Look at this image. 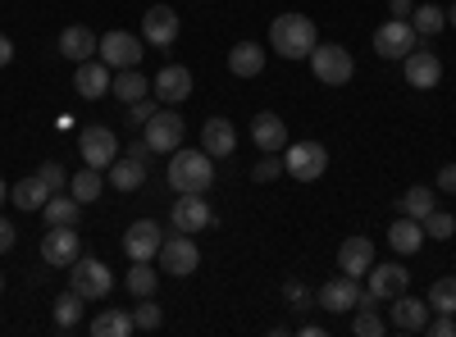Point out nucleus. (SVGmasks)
<instances>
[{"mask_svg": "<svg viewBox=\"0 0 456 337\" xmlns=\"http://www.w3.org/2000/svg\"><path fill=\"white\" fill-rule=\"evenodd\" d=\"M0 292H5V274H0Z\"/></svg>", "mask_w": 456, "mask_h": 337, "instance_id": "53", "label": "nucleus"}, {"mask_svg": "<svg viewBox=\"0 0 456 337\" xmlns=\"http://www.w3.org/2000/svg\"><path fill=\"white\" fill-rule=\"evenodd\" d=\"M146 182V164L124 156V160H114L110 164V187H119V192H137V187Z\"/></svg>", "mask_w": 456, "mask_h": 337, "instance_id": "32", "label": "nucleus"}, {"mask_svg": "<svg viewBox=\"0 0 456 337\" xmlns=\"http://www.w3.org/2000/svg\"><path fill=\"white\" fill-rule=\"evenodd\" d=\"M397 210L406 219H425L429 210H438V192H434V187H411V192L397 201Z\"/></svg>", "mask_w": 456, "mask_h": 337, "instance_id": "34", "label": "nucleus"}, {"mask_svg": "<svg viewBox=\"0 0 456 337\" xmlns=\"http://www.w3.org/2000/svg\"><path fill=\"white\" fill-rule=\"evenodd\" d=\"M361 301V283L352 274H342V278H329L320 292H315V306L329 310V315H352Z\"/></svg>", "mask_w": 456, "mask_h": 337, "instance_id": "14", "label": "nucleus"}, {"mask_svg": "<svg viewBox=\"0 0 456 337\" xmlns=\"http://www.w3.org/2000/svg\"><path fill=\"white\" fill-rule=\"evenodd\" d=\"M365 278H370L374 301H393V296H402V292H406L411 269H402V265H379V260H374V269H370Z\"/></svg>", "mask_w": 456, "mask_h": 337, "instance_id": "22", "label": "nucleus"}, {"mask_svg": "<svg viewBox=\"0 0 456 337\" xmlns=\"http://www.w3.org/2000/svg\"><path fill=\"white\" fill-rule=\"evenodd\" d=\"M42 214H46V229H60V223H78V201L51 192V201L42 205Z\"/></svg>", "mask_w": 456, "mask_h": 337, "instance_id": "36", "label": "nucleus"}, {"mask_svg": "<svg viewBox=\"0 0 456 337\" xmlns=\"http://www.w3.org/2000/svg\"><path fill=\"white\" fill-rule=\"evenodd\" d=\"M352 333L356 337H384V319H379L374 306H356L352 310Z\"/></svg>", "mask_w": 456, "mask_h": 337, "instance_id": "39", "label": "nucleus"}, {"mask_svg": "<svg viewBox=\"0 0 456 337\" xmlns=\"http://www.w3.org/2000/svg\"><path fill=\"white\" fill-rule=\"evenodd\" d=\"M425 242H429V237H425V223H420V219H406V214H402L393 229H388V246H393L397 255H415Z\"/></svg>", "mask_w": 456, "mask_h": 337, "instance_id": "26", "label": "nucleus"}, {"mask_svg": "<svg viewBox=\"0 0 456 337\" xmlns=\"http://www.w3.org/2000/svg\"><path fill=\"white\" fill-rule=\"evenodd\" d=\"M160 242H165V233H160V223H156V219H137L133 229L124 233V251H128V260H156V255H160Z\"/></svg>", "mask_w": 456, "mask_h": 337, "instance_id": "17", "label": "nucleus"}, {"mask_svg": "<svg viewBox=\"0 0 456 337\" xmlns=\"http://www.w3.org/2000/svg\"><path fill=\"white\" fill-rule=\"evenodd\" d=\"M156 283H160L156 260H133V269L124 274V287H128L133 296H156Z\"/></svg>", "mask_w": 456, "mask_h": 337, "instance_id": "31", "label": "nucleus"}, {"mask_svg": "<svg viewBox=\"0 0 456 337\" xmlns=\"http://www.w3.org/2000/svg\"><path fill=\"white\" fill-rule=\"evenodd\" d=\"M87 333L92 337H128V333H137V324H133V310H101L87 324Z\"/></svg>", "mask_w": 456, "mask_h": 337, "instance_id": "29", "label": "nucleus"}, {"mask_svg": "<svg viewBox=\"0 0 456 337\" xmlns=\"http://www.w3.org/2000/svg\"><path fill=\"white\" fill-rule=\"evenodd\" d=\"M151 92H156V100L165 105H178L192 96V68H183V64H165L156 73V83H151Z\"/></svg>", "mask_w": 456, "mask_h": 337, "instance_id": "18", "label": "nucleus"}, {"mask_svg": "<svg viewBox=\"0 0 456 337\" xmlns=\"http://www.w3.org/2000/svg\"><path fill=\"white\" fill-rule=\"evenodd\" d=\"M110 83H114V68H110L105 60H83L78 73H73V92H78L83 100L110 96Z\"/></svg>", "mask_w": 456, "mask_h": 337, "instance_id": "16", "label": "nucleus"}, {"mask_svg": "<svg viewBox=\"0 0 456 337\" xmlns=\"http://www.w3.org/2000/svg\"><path fill=\"white\" fill-rule=\"evenodd\" d=\"M201 151L210 156V160H228L238 151V132H233V124L228 119H206L201 124Z\"/></svg>", "mask_w": 456, "mask_h": 337, "instance_id": "20", "label": "nucleus"}, {"mask_svg": "<svg viewBox=\"0 0 456 337\" xmlns=\"http://www.w3.org/2000/svg\"><path fill=\"white\" fill-rule=\"evenodd\" d=\"M311 73H315L324 87H347L352 73H356V60H352L347 46L329 42V46H315V51H311Z\"/></svg>", "mask_w": 456, "mask_h": 337, "instance_id": "4", "label": "nucleus"}, {"mask_svg": "<svg viewBox=\"0 0 456 337\" xmlns=\"http://www.w3.org/2000/svg\"><path fill=\"white\" fill-rule=\"evenodd\" d=\"M420 42H425V36L411 28V19H388V23L374 28V51L384 55V60H406Z\"/></svg>", "mask_w": 456, "mask_h": 337, "instance_id": "7", "label": "nucleus"}, {"mask_svg": "<svg viewBox=\"0 0 456 337\" xmlns=\"http://www.w3.org/2000/svg\"><path fill=\"white\" fill-rule=\"evenodd\" d=\"M402 68H406V87H415V92H434V87L443 83V60H438L425 42L402 60Z\"/></svg>", "mask_w": 456, "mask_h": 337, "instance_id": "12", "label": "nucleus"}, {"mask_svg": "<svg viewBox=\"0 0 456 337\" xmlns=\"http://www.w3.org/2000/svg\"><path fill=\"white\" fill-rule=\"evenodd\" d=\"M10 60H14V42H10V36H5V32H0V68H5Z\"/></svg>", "mask_w": 456, "mask_h": 337, "instance_id": "49", "label": "nucleus"}, {"mask_svg": "<svg viewBox=\"0 0 456 337\" xmlns=\"http://www.w3.org/2000/svg\"><path fill=\"white\" fill-rule=\"evenodd\" d=\"M338 269L352 274V278H365L374 269V242L370 237H347L338 246Z\"/></svg>", "mask_w": 456, "mask_h": 337, "instance_id": "21", "label": "nucleus"}, {"mask_svg": "<svg viewBox=\"0 0 456 337\" xmlns=\"http://www.w3.org/2000/svg\"><path fill=\"white\" fill-rule=\"evenodd\" d=\"M279 173H283V160H274V151H265V160L251 164V178H256V182H274Z\"/></svg>", "mask_w": 456, "mask_h": 337, "instance_id": "42", "label": "nucleus"}, {"mask_svg": "<svg viewBox=\"0 0 456 337\" xmlns=\"http://www.w3.org/2000/svg\"><path fill=\"white\" fill-rule=\"evenodd\" d=\"M329 169V151L320 141H288L283 146V173H292L297 182H315Z\"/></svg>", "mask_w": 456, "mask_h": 337, "instance_id": "5", "label": "nucleus"}, {"mask_svg": "<svg viewBox=\"0 0 456 337\" xmlns=\"http://www.w3.org/2000/svg\"><path fill=\"white\" fill-rule=\"evenodd\" d=\"M96 51H101V36H96L92 28H83V23H69V28L60 32V55H64V60L83 64V60H96Z\"/></svg>", "mask_w": 456, "mask_h": 337, "instance_id": "19", "label": "nucleus"}, {"mask_svg": "<svg viewBox=\"0 0 456 337\" xmlns=\"http://www.w3.org/2000/svg\"><path fill=\"white\" fill-rule=\"evenodd\" d=\"M78 151H83V164L110 169L114 160H119V137H114L105 124H92V128L78 132Z\"/></svg>", "mask_w": 456, "mask_h": 337, "instance_id": "9", "label": "nucleus"}, {"mask_svg": "<svg viewBox=\"0 0 456 337\" xmlns=\"http://www.w3.org/2000/svg\"><path fill=\"white\" fill-rule=\"evenodd\" d=\"M14 242H19V229H14V223H10L5 214H0V255L14 251Z\"/></svg>", "mask_w": 456, "mask_h": 337, "instance_id": "46", "label": "nucleus"}, {"mask_svg": "<svg viewBox=\"0 0 456 337\" xmlns=\"http://www.w3.org/2000/svg\"><path fill=\"white\" fill-rule=\"evenodd\" d=\"M197 265H201V251H197V242L187 233H174V237L160 242V269L165 274L187 278V274H197Z\"/></svg>", "mask_w": 456, "mask_h": 337, "instance_id": "10", "label": "nucleus"}, {"mask_svg": "<svg viewBox=\"0 0 456 337\" xmlns=\"http://www.w3.org/2000/svg\"><path fill=\"white\" fill-rule=\"evenodd\" d=\"M151 115H156V100H151V96H142V100L128 105V124H133V128H146Z\"/></svg>", "mask_w": 456, "mask_h": 337, "instance_id": "43", "label": "nucleus"}, {"mask_svg": "<svg viewBox=\"0 0 456 337\" xmlns=\"http://www.w3.org/2000/svg\"><path fill=\"white\" fill-rule=\"evenodd\" d=\"M142 42L156 46V51L174 46V42H178V14H174L169 5H151V10L142 14Z\"/></svg>", "mask_w": 456, "mask_h": 337, "instance_id": "15", "label": "nucleus"}, {"mask_svg": "<svg viewBox=\"0 0 456 337\" xmlns=\"http://www.w3.org/2000/svg\"><path fill=\"white\" fill-rule=\"evenodd\" d=\"M228 73H233V78H256V73H265V46L260 42H238L233 51H228Z\"/></svg>", "mask_w": 456, "mask_h": 337, "instance_id": "25", "label": "nucleus"}, {"mask_svg": "<svg viewBox=\"0 0 456 337\" xmlns=\"http://www.w3.org/2000/svg\"><path fill=\"white\" fill-rule=\"evenodd\" d=\"M447 23H452V28H456V5H452V10H447Z\"/></svg>", "mask_w": 456, "mask_h": 337, "instance_id": "52", "label": "nucleus"}, {"mask_svg": "<svg viewBox=\"0 0 456 337\" xmlns=\"http://www.w3.org/2000/svg\"><path fill=\"white\" fill-rule=\"evenodd\" d=\"M69 287H73V292H83V301H105V296L114 292V274H110L105 260H96V255H78V260L69 265Z\"/></svg>", "mask_w": 456, "mask_h": 337, "instance_id": "3", "label": "nucleus"}, {"mask_svg": "<svg viewBox=\"0 0 456 337\" xmlns=\"http://www.w3.org/2000/svg\"><path fill=\"white\" fill-rule=\"evenodd\" d=\"M101 187H105V178H101V169H92V164H83L78 173L69 178V197L78 201V205H92L96 197H101Z\"/></svg>", "mask_w": 456, "mask_h": 337, "instance_id": "30", "label": "nucleus"}, {"mask_svg": "<svg viewBox=\"0 0 456 337\" xmlns=\"http://www.w3.org/2000/svg\"><path fill=\"white\" fill-rule=\"evenodd\" d=\"M388 10H393V19H411V0H388Z\"/></svg>", "mask_w": 456, "mask_h": 337, "instance_id": "50", "label": "nucleus"}, {"mask_svg": "<svg viewBox=\"0 0 456 337\" xmlns=\"http://www.w3.org/2000/svg\"><path fill=\"white\" fill-rule=\"evenodd\" d=\"M283 296H288V306H297V310H311V306H315V292H311L306 283H297V278L283 283Z\"/></svg>", "mask_w": 456, "mask_h": 337, "instance_id": "41", "label": "nucleus"}, {"mask_svg": "<svg viewBox=\"0 0 456 337\" xmlns=\"http://www.w3.org/2000/svg\"><path fill=\"white\" fill-rule=\"evenodd\" d=\"M411 28L429 42V36H438V32L447 28V10H443V5H415V10H411Z\"/></svg>", "mask_w": 456, "mask_h": 337, "instance_id": "35", "label": "nucleus"}, {"mask_svg": "<svg viewBox=\"0 0 456 337\" xmlns=\"http://www.w3.org/2000/svg\"><path fill=\"white\" fill-rule=\"evenodd\" d=\"M210 182H215V160L206 156V151H174V160H169V187L178 197H187V192H197V197H206L210 192Z\"/></svg>", "mask_w": 456, "mask_h": 337, "instance_id": "2", "label": "nucleus"}, {"mask_svg": "<svg viewBox=\"0 0 456 337\" xmlns=\"http://www.w3.org/2000/svg\"><path fill=\"white\" fill-rule=\"evenodd\" d=\"M420 223H425V237H438V242H447V237L456 233V219H452L447 210H429Z\"/></svg>", "mask_w": 456, "mask_h": 337, "instance_id": "40", "label": "nucleus"}, {"mask_svg": "<svg viewBox=\"0 0 456 337\" xmlns=\"http://www.w3.org/2000/svg\"><path fill=\"white\" fill-rule=\"evenodd\" d=\"M438 192H447V197H456V160L438 169Z\"/></svg>", "mask_w": 456, "mask_h": 337, "instance_id": "47", "label": "nucleus"}, {"mask_svg": "<svg viewBox=\"0 0 456 337\" xmlns=\"http://www.w3.org/2000/svg\"><path fill=\"white\" fill-rule=\"evenodd\" d=\"M10 201V187H5V178H0V205H5Z\"/></svg>", "mask_w": 456, "mask_h": 337, "instance_id": "51", "label": "nucleus"}, {"mask_svg": "<svg viewBox=\"0 0 456 337\" xmlns=\"http://www.w3.org/2000/svg\"><path fill=\"white\" fill-rule=\"evenodd\" d=\"M160 319H165V310L156 306V296H137V306H133V324H137L142 333H156V328H160Z\"/></svg>", "mask_w": 456, "mask_h": 337, "instance_id": "38", "label": "nucleus"}, {"mask_svg": "<svg viewBox=\"0 0 456 337\" xmlns=\"http://www.w3.org/2000/svg\"><path fill=\"white\" fill-rule=\"evenodd\" d=\"M429 310H438V315H456V278H438L434 287H429Z\"/></svg>", "mask_w": 456, "mask_h": 337, "instance_id": "37", "label": "nucleus"}, {"mask_svg": "<svg viewBox=\"0 0 456 337\" xmlns=\"http://www.w3.org/2000/svg\"><path fill=\"white\" fill-rule=\"evenodd\" d=\"M124 156H133V160H142V164H146V160H151V156H156V151H151V146H146V137H142V141H133V146H128V151H124Z\"/></svg>", "mask_w": 456, "mask_h": 337, "instance_id": "48", "label": "nucleus"}, {"mask_svg": "<svg viewBox=\"0 0 456 337\" xmlns=\"http://www.w3.org/2000/svg\"><path fill=\"white\" fill-rule=\"evenodd\" d=\"M78 255H83L78 223H60V229H46L42 233V260H46L51 269H69Z\"/></svg>", "mask_w": 456, "mask_h": 337, "instance_id": "8", "label": "nucleus"}, {"mask_svg": "<svg viewBox=\"0 0 456 337\" xmlns=\"http://www.w3.org/2000/svg\"><path fill=\"white\" fill-rule=\"evenodd\" d=\"M10 201H14V210H28V214H32V210H42V205L51 201V187L37 178V173H32V178H19V182L10 187Z\"/></svg>", "mask_w": 456, "mask_h": 337, "instance_id": "27", "label": "nucleus"}, {"mask_svg": "<svg viewBox=\"0 0 456 337\" xmlns=\"http://www.w3.org/2000/svg\"><path fill=\"white\" fill-rule=\"evenodd\" d=\"M110 96L124 100V105H133V100L151 96V78H142L137 68H119V73H114V83H110Z\"/></svg>", "mask_w": 456, "mask_h": 337, "instance_id": "28", "label": "nucleus"}, {"mask_svg": "<svg viewBox=\"0 0 456 337\" xmlns=\"http://www.w3.org/2000/svg\"><path fill=\"white\" fill-rule=\"evenodd\" d=\"M320 46V32L306 14H279L270 23V51L283 60H311V51Z\"/></svg>", "mask_w": 456, "mask_h": 337, "instance_id": "1", "label": "nucleus"}, {"mask_svg": "<svg viewBox=\"0 0 456 337\" xmlns=\"http://www.w3.org/2000/svg\"><path fill=\"white\" fill-rule=\"evenodd\" d=\"M251 141L260 146V151H283V146H288V124L274 115V109H260V115L251 119Z\"/></svg>", "mask_w": 456, "mask_h": 337, "instance_id": "23", "label": "nucleus"}, {"mask_svg": "<svg viewBox=\"0 0 456 337\" xmlns=\"http://www.w3.org/2000/svg\"><path fill=\"white\" fill-rule=\"evenodd\" d=\"M37 178H42V182L51 187V192H60V187H69V173H64L60 164H51V160H46L42 169H37Z\"/></svg>", "mask_w": 456, "mask_h": 337, "instance_id": "44", "label": "nucleus"}, {"mask_svg": "<svg viewBox=\"0 0 456 337\" xmlns=\"http://www.w3.org/2000/svg\"><path fill=\"white\" fill-rule=\"evenodd\" d=\"M142 137H146V146L156 156H174L178 146H183V137H187V124H183V115L169 105V109H156L151 115V124L142 128Z\"/></svg>", "mask_w": 456, "mask_h": 337, "instance_id": "6", "label": "nucleus"}, {"mask_svg": "<svg viewBox=\"0 0 456 337\" xmlns=\"http://www.w3.org/2000/svg\"><path fill=\"white\" fill-rule=\"evenodd\" d=\"M425 333H429V337H456V319H452V315H438V319L425 324Z\"/></svg>", "mask_w": 456, "mask_h": 337, "instance_id": "45", "label": "nucleus"}, {"mask_svg": "<svg viewBox=\"0 0 456 337\" xmlns=\"http://www.w3.org/2000/svg\"><path fill=\"white\" fill-rule=\"evenodd\" d=\"M169 223H174V233H206L210 223H215V210L206 205V197H197V192H187V197H178L174 201V214H169Z\"/></svg>", "mask_w": 456, "mask_h": 337, "instance_id": "13", "label": "nucleus"}, {"mask_svg": "<svg viewBox=\"0 0 456 337\" xmlns=\"http://www.w3.org/2000/svg\"><path fill=\"white\" fill-rule=\"evenodd\" d=\"M429 324V301H420V296H393V328L397 333H425Z\"/></svg>", "mask_w": 456, "mask_h": 337, "instance_id": "24", "label": "nucleus"}, {"mask_svg": "<svg viewBox=\"0 0 456 337\" xmlns=\"http://www.w3.org/2000/svg\"><path fill=\"white\" fill-rule=\"evenodd\" d=\"M83 324V292H60L55 296V328L60 333H69V328H78Z\"/></svg>", "mask_w": 456, "mask_h": 337, "instance_id": "33", "label": "nucleus"}, {"mask_svg": "<svg viewBox=\"0 0 456 337\" xmlns=\"http://www.w3.org/2000/svg\"><path fill=\"white\" fill-rule=\"evenodd\" d=\"M142 36H133V32H105L101 36V51H96V60H105L114 73L119 68H137L142 64Z\"/></svg>", "mask_w": 456, "mask_h": 337, "instance_id": "11", "label": "nucleus"}]
</instances>
